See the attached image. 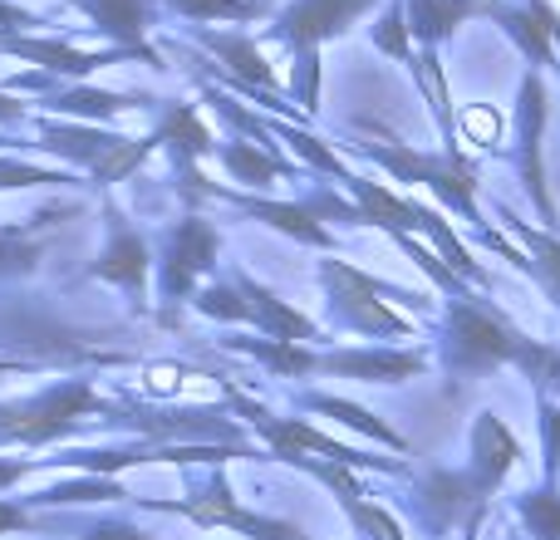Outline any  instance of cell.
<instances>
[{
	"label": "cell",
	"mask_w": 560,
	"mask_h": 540,
	"mask_svg": "<svg viewBox=\"0 0 560 540\" xmlns=\"http://www.w3.org/2000/svg\"><path fill=\"white\" fill-rule=\"evenodd\" d=\"M197 309L212 319H246V305H242V290H207L202 300H197Z\"/></svg>",
	"instance_id": "4316f807"
},
{
	"label": "cell",
	"mask_w": 560,
	"mask_h": 540,
	"mask_svg": "<svg viewBox=\"0 0 560 540\" xmlns=\"http://www.w3.org/2000/svg\"><path fill=\"white\" fill-rule=\"evenodd\" d=\"M516 457H522V447H516V437L506 433V423L497 413H482L472 427V472H467V486L477 492V502H487V496L502 486V477L516 467Z\"/></svg>",
	"instance_id": "8992f818"
},
{
	"label": "cell",
	"mask_w": 560,
	"mask_h": 540,
	"mask_svg": "<svg viewBox=\"0 0 560 540\" xmlns=\"http://www.w3.org/2000/svg\"><path fill=\"white\" fill-rule=\"evenodd\" d=\"M55 108H65V114H79V118H114V114H124V108H133V98L104 94V89H74V94L55 98Z\"/></svg>",
	"instance_id": "7402d4cb"
},
{
	"label": "cell",
	"mask_w": 560,
	"mask_h": 540,
	"mask_svg": "<svg viewBox=\"0 0 560 540\" xmlns=\"http://www.w3.org/2000/svg\"><path fill=\"white\" fill-rule=\"evenodd\" d=\"M94 275L98 280H114V285H124V290H143V280H148V246L138 242L133 232H114V242H108V251H104V261L94 266Z\"/></svg>",
	"instance_id": "7c38bea8"
},
{
	"label": "cell",
	"mask_w": 560,
	"mask_h": 540,
	"mask_svg": "<svg viewBox=\"0 0 560 540\" xmlns=\"http://www.w3.org/2000/svg\"><path fill=\"white\" fill-rule=\"evenodd\" d=\"M35 183H65V173H45V167H25V163H0V187H35Z\"/></svg>",
	"instance_id": "f1b7e54d"
},
{
	"label": "cell",
	"mask_w": 560,
	"mask_h": 540,
	"mask_svg": "<svg viewBox=\"0 0 560 540\" xmlns=\"http://www.w3.org/2000/svg\"><path fill=\"white\" fill-rule=\"evenodd\" d=\"M315 368L325 374H345L359 384H404L423 368V354H384V349H354V354H315Z\"/></svg>",
	"instance_id": "30bf717a"
},
{
	"label": "cell",
	"mask_w": 560,
	"mask_h": 540,
	"mask_svg": "<svg viewBox=\"0 0 560 540\" xmlns=\"http://www.w3.org/2000/svg\"><path fill=\"white\" fill-rule=\"evenodd\" d=\"M114 496H124L118 482H65V486H55V492H45L39 502L59 506V502H114Z\"/></svg>",
	"instance_id": "484cf974"
},
{
	"label": "cell",
	"mask_w": 560,
	"mask_h": 540,
	"mask_svg": "<svg viewBox=\"0 0 560 540\" xmlns=\"http://www.w3.org/2000/svg\"><path fill=\"white\" fill-rule=\"evenodd\" d=\"M374 45L388 49V55H398L404 64H413V45H408V25H404V5H394L384 20L374 25Z\"/></svg>",
	"instance_id": "d4e9b609"
},
{
	"label": "cell",
	"mask_w": 560,
	"mask_h": 540,
	"mask_svg": "<svg viewBox=\"0 0 560 540\" xmlns=\"http://www.w3.org/2000/svg\"><path fill=\"white\" fill-rule=\"evenodd\" d=\"M39 261V242L25 232H0V275H25Z\"/></svg>",
	"instance_id": "cb8c5ba5"
},
{
	"label": "cell",
	"mask_w": 560,
	"mask_h": 540,
	"mask_svg": "<svg viewBox=\"0 0 560 540\" xmlns=\"http://www.w3.org/2000/svg\"><path fill=\"white\" fill-rule=\"evenodd\" d=\"M541 427H546V472L560 477V403L541 398Z\"/></svg>",
	"instance_id": "83f0119b"
},
{
	"label": "cell",
	"mask_w": 560,
	"mask_h": 540,
	"mask_svg": "<svg viewBox=\"0 0 560 540\" xmlns=\"http://www.w3.org/2000/svg\"><path fill=\"white\" fill-rule=\"evenodd\" d=\"M15 526H25V512H15V506H0V531H15Z\"/></svg>",
	"instance_id": "1f68e13d"
},
{
	"label": "cell",
	"mask_w": 560,
	"mask_h": 540,
	"mask_svg": "<svg viewBox=\"0 0 560 540\" xmlns=\"http://www.w3.org/2000/svg\"><path fill=\"white\" fill-rule=\"evenodd\" d=\"M236 290H242V305H246V319L261 329L266 339H285V344H310L319 339L315 319L300 315L295 305H285L280 295H271L266 285H256L252 275H236Z\"/></svg>",
	"instance_id": "ba28073f"
},
{
	"label": "cell",
	"mask_w": 560,
	"mask_h": 540,
	"mask_svg": "<svg viewBox=\"0 0 560 540\" xmlns=\"http://www.w3.org/2000/svg\"><path fill=\"white\" fill-rule=\"evenodd\" d=\"M364 5H374V0H295V5L280 15L276 35L295 49H315L319 39L349 30V20H354Z\"/></svg>",
	"instance_id": "52a82bcc"
},
{
	"label": "cell",
	"mask_w": 560,
	"mask_h": 540,
	"mask_svg": "<svg viewBox=\"0 0 560 540\" xmlns=\"http://www.w3.org/2000/svg\"><path fill=\"white\" fill-rule=\"evenodd\" d=\"M183 378H187V368H177V364L148 368V388H153V394H173V388H183Z\"/></svg>",
	"instance_id": "f546056e"
},
{
	"label": "cell",
	"mask_w": 560,
	"mask_h": 540,
	"mask_svg": "<svg viewBox=\"0 0 560 540\" xmlns=\"http://www.w3.org/2000/svg\"><path fill=\"white\" fill-rule=\"evenodd\" d=\"M79 5L94 15V25L104 35L124 39L133 55H143L148 64H158L153 49H143V30H148V0H79Z\"/></svg>",
	"instance_id": "8fae6325"
},
{
	"label": "cell",
	"mask_w": 560,
	"mask_h": 540,
	"mask_svg": "<svg viewBox=\"0 0 560 540\" xmlns=\"http://www.w3.org/2000/svg\"><path fill=\"white\" fill-rule=\"evenodd\" d=\"M167 512L192 516L197 526H226V531H242V536H252V540H300V536H305L300 526H285V521H276V516L242 512V506H236V496L226 492L222 477H217L212 496H202V502H187V506H167Z\"/></svg>",
	"instance_id": "5b68a950"
},
{
	"label": "cell",
	"mask_w": 560,
	"mask_h": 540,
	"mask_svg": "<svg viewBox=\"0 0 560 540\" xmlns=\"http://www.w3.org/2000/svg\"><path fill=\"white\" fill-rule=\"evenodd\" d=\"M506 222H512V232L526 242V251H532V261H526V270H541V280H546V290L556 295V305H560V242L556 236H541V232H532L526 222H516L512 212H506Z\"/></svg>",
	"instance_id": "d6986e66"
},
{
	"label": "cell",
	"mask_w": 560,
	"mask_h": 540,
	"mask_svg": "<svg viewBox=\"0 0 560 540\" xmlns=\"http://www.w3.org/2000/svg\"><path fill=\"white\" fill-rule=\"evenodd\" d=\"M541 124H546V89H541V79H526L522 84V183H526V192H532V202L541 207V216L556 226V207H551V197H546V183H541Z\"/></svg>",
	"instance_id": "9c48e42d"
},
{
	"label": "cell",
	"mask_w": 560,
	"mask_h": 540,
	"mask_svg": "<svg viewBox=\"0 0 560 540\" xmlns=\"http://www.w3.org/2000/svg\"><path fill=\"white\" fill-rule=\"evenodd\" d=\"M212 153L222 157L226 173L246 187H271L280 177H290V167L276 163V157H266V153H256V143H222V148H212Z\"/></svg>",
	"instance_id": "9a60e30c"
},
{
	"label": "cell",
	"mask_w": 560,
	"mask_h": 540,
	"mask_svg": "<svg viewBox=\"0 0 560 540\" xmlns=\"http://www.w3.org/2000/svg\"><path fill=\"white\" fill-rule=\"evenodd\" d=\"M148 153H153V138H148V143H128V138H114V148H108V153L94 163V177H98V183H118V177L133 173V167L143 163Z\"/></svg>",
	"instance_id": "603a6c76"
},
{
	"label": "cell",
	"mask_w": 560,
	"mask_h": 540,
	"mask_svg": "<svg viewBox=\"0 0 560 540\" xmlns=\"http://www.w3.org/2000/svg\"><path fill=\"white\" fill-rule=\"evenodd\" d=\"M20 477H25V467H20V462H0V486L20 482Z\"/></svg>",
	"instance_id": "d6a6232c"
},
{
	"label": "cell",
	"mask_w": 560,
	"mask_h": 540,
	"mask_svg": "<svg viewBox=\"0 0 560 540\" xmlns=\"http://www.w3.org/2000/svg\"><path fill=\"white\" fill-rule=\"evenodd\" d=\"M0 368H5V364H0Z\"/></svg>",
	"instance_id": "74e56055"
},
{
	"label": "cell",
	"mask_w": 560,
	"mask_h": 540,
	"mask_svg": "<svg viewBox=\"0 0 560 540\" xmlns=\"http://www.w3.org/2000/svg\"><path fill=\"white\" fill-rule=\"evenodd\" d=\"M89 540H153V536L133 531V526H98V531H89Z\"/></svg>",
	"instance_id": "4dcf8cb0"
},
{
	"label": "cell",
	"mask_w": 560,
	"mask_h": 540,
	"mask_svg": "<svg viewBox=\"0 0 560 540\" xmlns=\"http://www.w3.org/2000/svg\"><path fill=\"white\" fill-rule=\"evenodd\" d=\"M310 408L315 413H325V418H335V423H345V427H354V433H364V437H374V443H384V447H394V453H404V437L394 433V427L384 423V418H374L369 408H359V403H345V398H325V394H315L310 398Z\"/></svg>",
	"instance_id": "ac0fdd59"
},
{
	"label": "cell",
	"mask_w": 560,
	"mask_h": 540,
	"mask_svg": "<svg viewBox=\"0 0 560 540\" xmlns=\"http://www.w3.org/2000/svg\"><path fill=\"white\" fill-rule=\"evenodd\" d=\"M10 55H25V59H39L49 69H65V74H89V69H104L114 55H84V49H69V45H55V39H0Z\"/></svg>",
	"instance_id": "2e32d148"
},
{
	"label": "cell",
	"mask_w": 560,
	"mask_h": 540,
	"mask_svg": "<svg viewBox=\"0 0 560 540\" xmlns=\"http://www.w3.org/2000/svg\"><path fill=\"white\" fill-rule=\"evenodd\" d=\"M217 246H222V236H217L207 222H197V216H187V222H177V232L167 236V261H163V300H187V290L197 285V275H202V270L212 266Z\"/></svg>",
	"instance_id": "277c9868"
},
{
	"label": "cell",
	"mask_w": 560,
	"mask_h": 540,
	"mask_svg": "<svg viewBox=\"0 0 560 540\" xmlns=\"http://www.w3.org/2000/svg\"><path fill=\"white\" fill-rule=\"evenodd\" d=\"M202 45L212 49L217 59H226V64H232L236 74L246 79V89H256V84H261V94H271V89H276L271 64H266V59H261V49H256L252 39H242V35H207Z\"/></svg>",
	"instance_id": "5bb4252c"
},
{
	"label": "cell",
	"mask_w": 560,
	"mask_h": 540,
	"mask_svg": "<svg viewBox=\"0 0 560 540\" xmlns=\"http://www.w3.org/2000/svg\"><path fill=\"white\" fill-rule=\"evenodd\" d=\"M325 285L349 329H364V334H413V325L404 315H394V309H384L374 300V290H384V285L369 280L364 270H354L345 261H325Z\"/></svg>",
	"instance_id": "3957f363"
},
{
	"label": "cell",
	"mask_w": 560,
	"mask_h": 540,
	"mask_svg": "<svg viewBox=\"0 0 560 540\" xmlns=\"http://www.w3.org/2000/svg\"><path fill=\"white\" fill-rule=\"evenodd\" d=\"M0 20H10V25H30V15L25 10H15V5H0Z\"/></svg>",
	"instance_id": "836d02e7"
},
{
	"label": "cell",
	"mask_w": 560,
	"mask_h": 540,
	"mask_svg": "<svg viewBox=\"0 0 560 540\" xmlns=\"http://www.w3.org/2000/svg\"><path fill=\"white\" fill-rule=\"evenodd\" d=\"M300 540H310V536H300Z\"/></svg>",
	"instance_id": "8d00e7d4"
},
{
	"label": "cell",
	"mask_w": 560,
	"mask_h": 540,
	"mask_svg": "<svg viewBox=\"0 0 560 540\" xmlns=\"http://www.w3.org/2000/svg\"><path fill=\"white\" fill-rule=\"evenodd\" d=\"M522 521L532 526V536L536 540H560V492H532V496H522Z\"/></svg>",
	"instance_id": "44dd1931"
},
{
	"label": "cell",
	"mask_w": 560,
	"mask_h": 540,
	"mask_svg": "<svg viewBox=\"0 0 560 540\" xmlns=\"http://www.w3.org/2000/svg\"><path fill=\"white\" fill-rule=\"evenodd\" d=\"M0 118H20V104L10 94H0Z\"/></svg>",
	"instance_id": "e575fe53"
},
{
	"label": "cell",
	"mask_w": 560,
	"mask_h": 540,
	"mask_svg": "<svg viewBox=\"0 0 560 540\" xmlns=\"http://www.w3.org/2000/svg\"><path fill=\"white\" fill-rule=\"evenodd\" d=\"M187 20H256L266 0H167Z\"/></svg>",
	"instance_id": "ffe728a7"
},
{
	"label": "cell",
	"mask_w": 560,
	"mask_h": 540,
	"mask_svg": "<svg viewBox=\"0 0 560 540\" xmlns=\"http://www.w3.org/2000/svg\"><path fill=\"white\" fill-rule=\"evenodd\" d=\"M236 202H242L252 216L271 222L276 232H285V236H300V242H310V246H325L329 242L325 226H319L315 216H310V207H300V202H252V197H236Z\"/></svg>",
	"instance_id": "e0dca14e"
},
{
	"label": "cell",
	"mask_w": 560,
	"mask_h": 540,
	"mask_svg": "<svg viewBox=\"0 0 560 540\" xmlns=\"http://www.w3.org/2000/svg\"><path fill=\"white\" fill-rule=\"evenodd\" d=\"M89 413H108L94 388L59 384V388H49L45 398H35L30 408H15V413L0 418V443H55V437H65L69 427Z\"/></svg>",
	"instance_id": "7a4b0ae2"
},
{
	"label": "cell",
	"mask_w": 560,
	"mask_h": 540,
	"mask_svg": "<svg viewBox=\"0 0 560 540\" xmlns=\"http://www.w3.org/2000/svg\"><path fill=\"white\" fill-rule=\"evenodd\" d=\"M526 349H532V339L516 325H506L497 309L453 300V309H447V368L463 384H477L482 374H492L502 364H522Z\"/></svg>",
	"instance_id": "6da1fadb"
},
{
	"label": "cell",
	"mask_w": 560,
	"mask_h": 540,
	"mask_svg": "<svg viewBox=\"0 0 560 540\" xmlns=\"http://www.w3.org/2000/svg\"><path fill=\"white\" fill-rule=\"evenodd\" d=\"M556 39H560V25H556Z\"/></svg>",
	"instance_id": "d590c367"
},
{
	"label": "cell",
	"mask_w": 560,
	"mask_h": 540,
	"mask_svg": "<svg viewBox=\"0 0 560 540\" xmlns=\"http://www.w3.org/2000/svg\"><path fill=\"white\" fill-rule=\"evenodd\" d=\"M477 10H497L492 0H408V15H413V35L428 39V49L438 45V39L447 35V30L457 25V20L477 15Z\"/></svg>",
	"instance_id": "4fadbf2b"
}]
</instances>
